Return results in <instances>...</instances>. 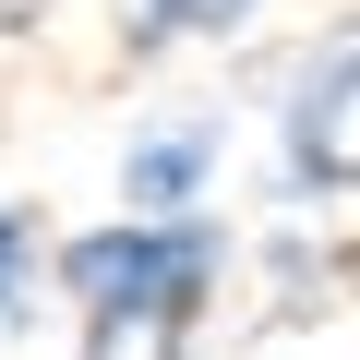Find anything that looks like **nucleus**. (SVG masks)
<instances>
[{
	"instance_id": "0eeeda50",
	"label": "nucleus",
	"mask_w": 360,
	"mask_h": 360,
	"mask_svg": "<svg viewBox=\"0 0 360 360\" xmlns=\"http://www.w3.org/2000/svg\"><path fill=\"white\" fill-rule=\"evenodd\" d=\"M0 25H49V0H0Z\"/></svg>"
},
{
	"instance_id": "20e7f679",
	"label": "nucleus",
	"mask_w": 360,
	"mask_h": 360,
	"mask_svg": "<svg viewBox=\"0 0 360 360\" xmlns=\"http://www.w3.org/2000/svg\"><path fill=\"white\" fill-rule=\"evenodd\" d=\"M264 0H108L120 60H168V49H229Z\"/></svg>"
},
{
	"instance_id": "423d86ee",
	"label": "nucleus",
	"mask_w": 360,
	"mask_h": 360,
	"mask_svg": "<svg viewBox=\"0 0 360 360\" xmlns=\"http://www.w3.org/2000/svg\"><path fill=\"white\" fill-rule=\"evenodd\" d=\"M84 360H193V336H168V324H84Z\"/></svg>"
},
{
	"instance_id": "7ed1b4c3",
	"label": "nucleus",
	"mask_w": 360,
	"mask_h": 360,
	"mask_svg": "<svg viewBox=\"0 0 360 360\" xmlns=\"http://www.w3.org/2000/svg\"><path fill=\"white\" fill-rule=\"evenodd\" d=\"M217 168H229V108H168L120 144V217H180V205H217Z\"/></svg>"
},
{
	"instance_id": "f257e3e1",
	"label": "nucleus",
	"mask_w": 360,
	"mask_h": 360,
	"mask_svg": "<svg viewBox=\"0 0 360 360\" xmlns=\"http://www.w3.org/2000/svg\"><path fill=\"white\" fill-rule=\"evenodd\" d=\"M229 264H240V229H229L217 205H180V217L72 229V240H49L37 276H49L84 324H168V336H193V324L217 312Z\"/></svg>"
},
{
	"instance_id": "39448f33",
	"label": "nucleus",
	"mask_w": 360,
	"mask_h": 360,
	"mask_svg": "<svg viewBox=\"0 0 360 360\" xmlns=\"http://www.w3.org/2000/svg\"><path fill=\"white\" fill-rule=\"evenodd\" d=\"M49 217L37 205H13V193H0V336H25L37 312H49Z\"/></svg>"
},
{
	"instance_id": "f03ea898",
	"label": "nucleus",
	"mask_w": 360,
	"mask_h": 360,
	"mask_svg": "<svg viewBox=\"0 0 360 360\" xmlns=\"http://www.w3.org/2000/svg\"><path fill=\"white\" fill-rule=\"evenodd\" d=\"M348 96H360V25L336 13L276 84V205L288 217H336L348 205Z\"/></svg>"
}]
</instances>
